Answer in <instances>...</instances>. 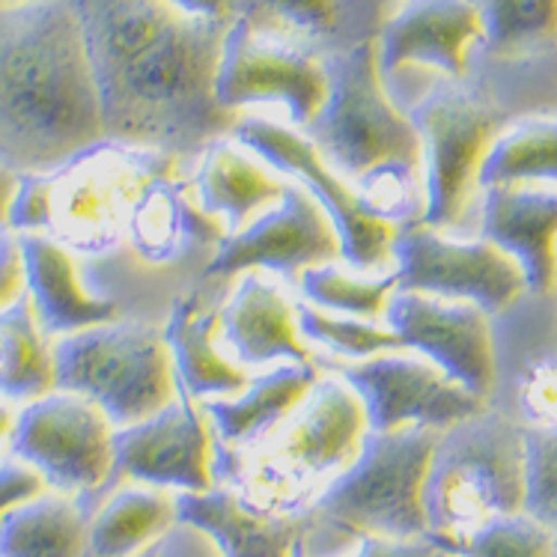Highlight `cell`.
Segmentation results:
<instances>
[{
  "instance_id": "1",
  "label": "cell",
  "mask_w": 557,
  "mask_h": 557,
  "mask_svg": "<svg viewBox=\"0 0 557 557\" xmlns=\"http://www.w3.org/2000/svg\"><path fill=\"white\" fill-rule=\"evenodd\" d=\"M102 104L104 137L197 159L242 114L215 99L230 22L191 18L168 0H72Z\"/></svg>"
},
{
  "instance_id": "2",
  "label": "cell",
  "mask_w": 557,
  "mask_h": 557,
  "mask_svg": "<svg viewBox=\"0 0 557 557\" xmlns=\"http://www.w3.org/2000/svg\"><path fill=\"white\" fill-rule=\"evenodd\" d=\"M102 137L72 0L0 10V168L51 173Z\"/></svg>"
},
{
  "instance_id": "3",
  "label": "cell",
  "mask_w": 557,
  "mask_h": 557,
  "mask_svg": "<svg viewBox=\"0 0 557 557\" xmlns=\"http://www.w3.org/2000/svg\"><path fill=\"white\" fill-rule=\"evenodd\" d=\"M367 433L358 394L337 373H322L269 438L242 454H218V486L265 516H305L352 466Z\"/></svg>"
},
{
  "instance_id": "4",
  "label": "cell",
  "mask_w": 557,
  "mask_h": 557,
  "mask_svg": "<svg viewBox=\"0 0 557 557\" xmlns=\"http://www.w3.org/2000/svg\"><path fill=\"white\" fill-rule=\"evenodd\" d=\"M426 536L456 552L480 528L522 512L524 426L483 409L438 435L423 490Z\"/></svg>"
},
{
  "instance_id": "5",
  "label": "cell",
  "mask_w": 557,
  "mask_h": 557,
  "mask_svg": "<svg viewBox=\"0 0 557 557\" xmlns=\"http://www.w3.org/2000/svg\"><path fill=\"white\" fill-rule=\"evenodd\" d=\"M183 173V159L114 137L81 149L46 183V236L78 260H99L125 242L137 197L152 180Z\"/></svg>"
},
{
  "instance_id": "6",
  "label": "cell",
  "mask_w": 557,
  "mask_h": 557,
  "mask_svg": "<svg viewBox=\"0 0 557 557\" xmlns=\"http://www.w3.org/2000/svg\"><path fill=\"white\" fill-rule=\"evenodd\" d=\"M329 99L305 135L331 171L355 185L367 173L406 164L423 168L418 125L387 96L379 42H364L325 60Z\"/></svg>"
},
{
  "instance_id": "7",
  "label": "cell",
  "mask_w": 557,
  "mask_h": 557,
  "mask_svg": "<svg viewBox=\"0 0 557 557\" xmlns=\"http://www.w3.org/2000/svg\"><path fill=\"white\" fill-rule=\"evenodd\" d=\"M60 391L92 399L116 430L147 421L180 397L164 329L114 319L54 341Z\"/></svg>"
},
{
  "instance_id": "8",
  "label": "cell",
  "mask_w": 557,
  "mask_h": 557,
  "mask_svg": "<svg viewBox=\"0 0 557 557\" xmlns=\"http://www.w3.org/2000/svg\"><path fill=\"white\" fill-rule=\"evenodd\" d=\"M438 435L433 430H370L352 466L319 495L305 516L343 534L391 540L426 536L423 490Z\"/></svg>"
},
{
  "instance_id": "9",
  "label": "cell",
  "mask_w": 557,
  "mask_h": 557,
  "mask_svg": "<svg viewBox=\"0 0 557 557\" xmlns=\"http://www.w3.org/2000/svg\"><path fill=\"white\" fill-rule=\"evenodd\" d=\"M423 144L426 215L435 230H454L480 191V168L495 137L507 128V114L466 78H444L409 111Z\"/></svg>"
},
{
  "instance_id": "10",
  "label": "cell",
  "mask_w": 557,
  "mask_h": 557,
  "mask_svg": "<svg viewBox=\"0 0 557 557\" xmlns=\"http://www.w3.org/2000/svg\"><path fill=\"white\" fill-rule=\"evenodd\" d=\"M116 426L92 399L54 387L18 406L7 454L42 478L46 490L63 492L90 507L111 490Z\"/></svg>"
},
{
  "instance_id": "11",
  "label": "cell",
  "mask_w": 557,
  "mask_h": 557,
  "mask_svg": "<svg viewBox=\"0 0 557 557\" xmlns=\"http://www.w3.org/2000/svg\"><path fill=\"white\" fill-rule=\"evenodd\" d=\"M233 140L265 161L272 171L284 173L298 185H305L317 203L325 209L341 233L343 260L349 262L355 272H382L387 262H394V239L397 227L385 224L361 203V197L343 176L331 171L319 149L308 140L305 132L293 125L277 123L269 116L242 114Z\"/></svg>"
},
{
  "instance_id": "12",
  "label": "cell",
  "mask_w": 557,
  "mask_h": 557,
  "mask_svg": "<svg viewBox=\"0 0 557 557\" xmlns=\"http://www.w3.org/2000/svg\"><path fill=\"white\" fill-rule=\"evenodd\" d=\"M397 289L471 301L486 313L507 310L528 293L519 262L492 242H456L426 221L397 227L394 239Z\"/></svg>"
},
{
  "instance_id": "13",
  "label": "cell",
  "mask_w": 557,
  "mask_h": 557,
  "mask_svg": "<svg viewBox=\"0 0 557 557\" xmlns=\"http://www.w3.org/2000/svg\"><path fill=\"white\" fill-rule=\"evenodd\" d=\"M215 99L230 114H248L253 104H281L286 125L305 132L329 99L325 60L233 18L218 63Z\"/></svg>"
},
{
  "instance_id": "14",
  "label": "cell",
  "mask_w": 557,
  "mask_h": 557,
  "mask_svg": "<svg viewBox=\"0 0 557 557\" xmlns=\"http://www.w3.org/2000/svg\"><path fill=\"white\" fill-rule=\"evenodd\" d=\"M331 373L341 375L358 394L367 411V426L373 433H444L486 409V399L421 355L387 352L367 361H341L331 367Z\"/></svg>"
},
{
  "instance_id": "15",
  "label": "cell",
  "mask_w": 557,
  "mask_h": 557,
  "mask_svg": "<svg viewBox=\"0 0 557 557\" xmlns=\"http://www.w3.org/2000/svg\"><path fill=\"white\" fill-rule=\"evenodd\" d=\"M343 260L341 233L317 197L286 180L284 194L239 233H227L206 262V277L272 272L298 281L308 269Z\"/></svg>"
},
{
  "instance_id": "16",
  "label": "cell",
  "mask_w": 557,
  "mask_h": 557,
  "mask_svg": "<svg viewBox=\"0 0 557 557\" xmlns=\"http://www.w3.org/2000/svg\"><path fill=\"white\" fill-rule=\"evenodd\" d=\"M215 466L218 444L203 403L180 394L147 421L116 430L111 490L144 483L173 495L209 492L218 486Z\"/></svg>"
},
{
  "instance_id": "17",
  "label": "cell",
  "mask_w": 557,
  "mask_h": 557,
  "mask_svg": "<svg viewBox=\"0 0 557 557\" xmlns=\"http://www.w3.org/2000/svg\"><path fill=\"white\" fill-rule=\"evenodd\" d=\"M490 317L471 301L423 296L397 289L385 310V325L397 331L406 349L456 379L459 385L490 397L498 375Z\"/></svg>"
},
{
  "instance_id": "18",
  "label": "cell",
  "mask_w": 557,
  "mask_h": 557,
  "mask_svg": "<svg viewBox=\"0 0 557 557\" xmlns=\"http://www.w3.org/2000/svg\"><path fill=\"white\" fill-rule=\"evenodd\" d=\"M480 39L483 22L474 0H399L379 34L382 78L406 66H430L444 78H468Z\"/></svg>"
},
{
  "instance_id": "19",
  "label": "cell",
  "mask_w": 557,
  "mask_h": 557,
  "mask_svg": "<svg viewBox=\"0 0 557 557\" xmlns=\"http://www.w3.org/2000/svg\"><path fill=\"white\" fill-rule=\"evenodd\" d=\"M394 7V0H236V18L329 60L364 42H379Z\"/></svg>"
},
{
  "instance_id": "20",
  "label": "cell",
  "mask_w": 557,
  "mask_h": 557,
  "mask_svg": "<svg viewBox=\"0 0 557 557\" xmlns=\"http://www.w3.org/2000/svg\"><path fill=\"white\" fill-rule=\"evenodd\" d=\"M221 337L245 370L262 364L319 367L298 331L296 301L262 272L242 274L233 296L221 305Z\"/></svg>"
},
{
  "instance_id": "21",
  "label": "cell",
  "mask_w": 557,
  "mask_h": 557,
  "mask_svg": "<svg viewBox=\"0 0 557 557\" xmlns=\"http://www.w3.org/2000/svg\"><path fill=\"white\" fill-rule=\"evenodd\" d=\"M519 262L528 293L546 296L557 286V188L552 185H498L483 191V230Z\"/></svg>"
},
{
  "instance_id": "22",
  "label": "cell",
  "mask_w": 557,
  "mask_h": 557,
  "mask_svg": "<svg viewBox=\"0 0 557 557\" xmlns=\"http://www.w3.org/2000/svg\"><path fill=\"white\" fill-rule=\"evenodd\" d=\"M24 257V293L51 341L120 319V305L92 296L81 281L78 257L46 233H18Z\"/></svg>"
},
{
  "instance_id": "23",
  "label": "cell",
  "mask_w": 557,
  "mask_h": 557,
  "mask_svg": "<svg viewBox=\"0 0 557 557\" xmlns=\"http://www.w3.org/2000/svg\"><path fill=\"white\" fill-rule=\"evenodd\" d=\"M164 337L171 346L176 385L185 397L209 403V399L236 397L248 387V370L218 346L221 308L209 305L203 293L191 289L173 298Z\"/></svg>"
},
{
  "instance_id": "24",
  "label": "cell",
  "mask_w": 557,
  "mask_h": 557,
  "mask_svg": "<svg viewBox=\"0 0 557 557\" xmlns=\"http://www.w3.org/2000/svg\"><path fill=\"white\" fill-rule=\"evenodd\" d=\"M224 236L227 230L200 209L191 183L185 185L183 173H173L152 180L140 191L128 218L125 245L147 265H171L194 248L209 245L215 250Z\"/></svg>"
},
{
  "instance_id": "25",
  "label": "cell",
  "mask_w": 557,
  "mask_h": 557,
  "mask_svg": "<svg viewBox=\"0 0 557 557\" xmlns=\"http://www.w3.org/2000/svg\"><path fill=\"white\" fill-rule=\"evenodd\" d=\"M322 375V367L274 364L265 373L250 375L245 391L236 397L203 403L218 454H242L281 426L305 403Z\"/></svg>"
},
{
  "instance_id": "26",
  "label": "cell",
  "mask_w": 557,
  "mask_h": 557,
  "mask_svg": "<svg viewBox=\"0 0 557 557\" xmlns=\"http://www.w3.org/2000/svg\"><path fill=\"white\" fill-rule=\"evenodd\" d=\"M197 173L191 191L206 215L218 221L227 233H239L274 206L284 194L286 180L269 171L265 161L253 159V152L236 140L221 137L197 156Z\"/></svg>"
},
{
  "instance_id": "27",
  "label": "cell",
  "mask_w": 557,
  "mask_h": 557,
  "mask_svg": "<svg viewBox=\"0 0 557 557\" xmlns=\"http://www.w3.org/2000/svg\"><path fill=\"white\" fill-rule=\"evenodd\" d=\"M180 522L203 531L221 557H293L305 516H265L250 510L224 486L176 495Z\"/></svg>"
},
{
  "instance_id": "28",
  "label": "cell",
  "mask_w": 557,
  "mask_h": 557,
  "mask_svg": "<svg viewBox=\"0 0 557 557\" xmlns=\"http://www.w3.org/2000/svg\"><path fill=\"white\" fill-rule=\"evenodd\" d=\"M87 510L84 557H140L180 524L176 495L144 483H120Z\"/></svg>"
},
{
  "instance_id": "29",
  "label": "cell",
  "mask_w": 557,
  "mask_h": 557,
  "mask_svg": "<svg viewBox=\"0 0 557 557\" xmlns=\"http://www.w3.org/2000/svg\"><path fill=\"white\" fill-rule=\"evenodd\" d=\"M90 510L63 492H39L0 522V557H84Z\"/></svg>"
},
{
  "instance_id": "30",
  "label": "cell",
  "mask_w": 557,
  "mask_h": 557,
  "mask_svg": "<svg viewBox=\"0 0 557 557\" xmlns=\"http://www.w3.org/2000/svg\"><path fill=\"white\" fill-rule=\"evenodd\" d=\"M54 341L39 325L27 293L0 308V399L27 406L58 387Z\"/></svg>"
},
{
  "instance_id": "31",
  "label": "cell",
  "mask_w": 557,
  "mask_h": 557,
  "mask_svg": "<svg viewBox=\"0 0 557 557\" xmlns=\"http://www.w3.org/2000/svg\"><path fill=\"white\" fill-rule=\"evenodd\" d=\"M498 185L557 188V120L528 116L495 137L480 168V191Z\"/></svg>"
},
{
  "instance_id": "32",
  "label": "cell",
  "mask_w": 557,
  "mask_h": 557,
  "mask_svg": "<svg viewBox=\"0 0 557 557\" xmlns=\"http://www.w3.org/2000/svg\"><path fill=\"white\" fill-rule=\"evenodd\" d=\"M490 60L536 58L557 46V0H474Z\"/></svg>"
},
{
  "instance_id": "33",
  "label": "cell",
  "mask_w": 557,
  "mask_h": 557,
  "mask_svg": "<svg viewBox=\"0 0 557 557\" xmlns=\"http://www.w3.org/2000/svg\"><path fill=\"white\" fill-rule=\"evenodd\" d=\"M301 296L319 310H329L337 317L370 319V322H385V310L391 296L397 293V274H364L349 272L343 265L325 262L298 277Z\"/></svg>"
},
{
  "instance_id": "34",
  "label": "cell",
  "mask_w": 557,
  "mask_h": 557,
  "mask_svg": "<svg viewBox=\"0 0 557 557\" xmlns=\"http://www.w3.org/2000/svg\"><path fill=\"white\" fill-rule=\"evenodd\" d=\"M298 331L308 343H317L343 361H367L375 355L409 352L397 331H391L385 322L370 319L337 317L329 310H319L310 301H296Z\"/></svg>"
},
{
  "instance_id": "35",
  "label": "cell",
  "mask_w": 557,
  "mask_h": 557,
  "mask_svg": "<svg viewBox=\"0 0 557 557\" xmlns=\"http://www.w3.org/2000/svg\"><path fill=\"white\" fill-rule=\"evenodd\" d=\"M438 546L430 536L421 540H391L373 534H343L305 516L293 557H435Z\"/></svg>"
},
{
  "instance_id": "36",
  "label": "cell",
  "mask_w": 557,
  "mask_h": 557,
  "mask_svg": "<svg viewBox=\"0 0 557 557\" xmlns=\"http://www.w3.org/2000/svg\"><path fill=\"white\" fill-rule=\"evenodd\" d=\"M522 512L557 534V423L524 426Z\"/></svg>"
},
{
  "instance_id": "37",
  "label": "cell",
  "mask_w": 557,
  "mask_h": 557,
  "mask_svg": "<svg viewBox=\"0 0 557 557\" xmlns=\"http://www.w3.org/2000/svg\"><path fill=\"white\" fill-rule=\"evenodd\" d=\"M555 540L548 528L524 512L500 516L456 548L462 557H555Z\"/></svg>"
},
{
  "instance_id": "38",
  "label": "cell",
  "mask_w": 557,
  "mask_h": 557,
  "mask_svg": "<svg viewBox=\"0 0 557 557\" xmlns=\"http://www.w3.org/2000/svg\"><path fill=\"white\" fill-rule=\"evenodd\" d=\"M522 426H555L557 423V358L536 361L519 387Z\"/></svg>"
},
{
  "instance_id": "39",
  "label": "cell",
  "mask_w": 557,
  "mask_h": 557,
  "mask_svg": "<svg viewBox=\"0 0 557 557\" xmlns=\"http://www.w3.org/2000/svg\"><path fill=\"white\" fill-rule=\"evenodd\" d=\"M39 492H46V483L34 468L10 454L0 456V522L12 507H18L22 500L34 498Z\"/></svg>"
},
{
  "instance_id": "40",
  "label": "cell",
  "mask_w": 557,
  "mask_h": 557,
  "mask_svg": "<svg viewBox=\"0 0 557 557\" xmlns=\"http://www.w3.org/2000/svg\"><path fill=\"white\" fill-rule=\"evenodd\" d=\"M24 293V257L22 239L10 227V221L0 218V308L10 305Z\"/></svg>"
},
{
  "instance_id": "41",
  "label": "cell",
  "mask_w": 557,
  "mask_h": 557,
  "mask_svg": "<svg viewBox=\"0 0 557 557\" xmlns=\"http://www.w3.org/2000/svg\"><path fill=\"white\" fill-rule=\"evenodd\" d=\"M156 557H221V552L203 531L180 522L173 531L161 536L159 555Z\"/></svg>"
},
{
  "instance_id": "42",
  "label": "cell",
  "mask_w": 557,
  "mask_h": 557,
  "mask_svg": "<svg viewBox=\"0 0 557 557\" xmlns=\"http://www.w3.org/2000/svg\"><path fill=\"white\" fill-rule=\"evenodd\" d=\"M191 18H206V22H233L236 18V0H168Z\"/></svg>"
},
{
  "instance_id": "43",
  "label": "cell",
  "mask_w": 557,
  "mask_h": 557,
  "mask_svg": "<svg viewBox=\"0 0 557 557\" xmlns=\"http://www.w3.org/2000/svg\"><path fill=\"white\" fill-rule=\"evenodd\" d=\"M15 188H18V173L0 168V218H3V221H7V215H10V206H12V197H15Z\"/></svg>"
},
{
  "instance_id": "44",
  "label": "cell",
  "mask_w": 557,
  "mask_h": 557,
  "mask_svg": "<svg viewBox=\"0 0 557 557\" xmlns=\"http://www.w3.org/2000/svg\"><path fill=\"white\" fill-rule=\"evenodd\" d=\"M15 418H18V406H12L7 399H0V450H10L12 430H15Z\"/></svg>"
},
{
  "instance_id": "45",
  "label": "cell",
  "mask_w": 557,
  "mask_h": 557,
  "mask_svg": "<svg viewBox=\"0 0 557 557\" xmlns=\"http://www.w3.org/2000/svg\"><path fill=\"white\" fill-rule=\"evenodd\" d=\"M27 3H51V0H0V10H12V7H27Z\"/></svg>"
},
{
  "instance_id": "46",
  "label": "cell",
  "mask_w": 557,
  "mask_h": 557,
  "mask_svg": "<svg viewBox=\"0 0 557 557\" xmlns=\"http://www.w3.org/2000/svg\"><path fill=\"white\" fill-rule=\"evenodd\" d=\"M159 543H161V540H159ZM159 543H156V546H152V548H147V552H144V555H140V557H156V555H159Z\"/></svg>"
},
{
  "instance_id": "47",
  "label": "cell",
  "mask_w": 557,
  "mask_h": 557,
  "mask_svg": "<svg viewBox=\"0 0 557 557\" xmlns=\"http://www.w3.org/2000/svg\"><path fill=\"white\" fill-rule=\"evenodd\" d=\"M435 557H462V555H454V552H442V548H438V555Z\"/></svg>"
},
{
  "instance_id": "48",
  "label": "cell",
  "mask_w": 557,
  "mask_h": 557,
  "mask_svg": "<svg viewBox=\"0 0 557 557\" xmlns=\"http://www.w3.org/2000/svg\"><path fill=\"white\" fill-rule=\"evenodd\" d=\"M555 557H557V540H555Z\"/></svg>"
},
{
  "instance_id": "49",
  "label": "cell",
  "mask_w": 557,
  "mask_h": 557,
  "mask_svg": "<svg viewBox=\"0 0 557 557\" xmlns=\"http://www.w3.org/2000/svg\"><path fill=\"white\" fill-rule=\"evenodd\" d=\"M394 3H399V0H394Z\"/></svg>"
}]
</instances>
